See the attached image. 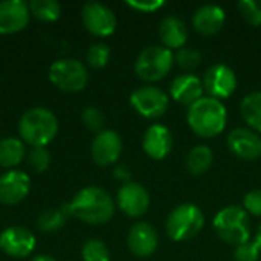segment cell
Wrapping results in <instances>:
<instances>
[{
    "instance_id": "obj_1",
    "label": "cell",
    "mask_w": 261,
    "mask_h": 261,
    "mask_svg": "<svg viewBox=\"0 0 261 261\" xmlns=\"http://www.w3.org/2000/svg\"><path fill=\"white\" fill-rule=\"evenodd\" d=\"M69 214L87 225H106L115 216L113 197L99 187H86L80 190L67 203Z\"/></svg>"
},
{
    "instance_id": "obj_2",
    "label": "cell",
    "mask_w": 261,
    "mask_h": 261,
    "mask_svg": "<svg viewBox=\"0 0 261 261\" xmlns=\"http://www.w3.org/2000/svg\"><path fill=\"white\" fill-rule=\"evenodd\" d=\"M187 122L191 132L199 138H216L223 133L228 122V110L223 101L203 96L188 107Z\"/></svg>"
},
{
    "instance_id": "obj_3",
    "label": "cell",
    "mask_w": 261,
    "mask_h": 261,
    "mask_svg": "<svg viewBox=\"0 0 261 261\" xmlns=\"http://www.w3.org/2000/svg\"><path fill=\"white\" fill-rule=\"evenodd\" d=\"M58 133V119L46 107H32L26 110L18 121L20 139L35 147H46Z\"/></svg>"
},
{
    "instance_id": "obj_4",
    "label": "cell",
    "mask_w": 261,
    "mask_h": 261,
    "mask_svg": "<svg viewBox=\"0 0 261 261\" xmlns=\"http://www.w3.org/2000/svg\"><path fill=\"white\" fill-rule=\"evenodd\" d=\"M214 231L217 237L231 246H239L242 243L249 242L251 237V223L249 214L239 205H229L222 208L214 220H213Z\"/></svg>"
},
{
    "instance_id": "obj_5",
    "label": "cell",
    "mask_w": 261,
    "mask_h": 261,
    "mask_svg": "<svg viewBox=\"0 0 261 261\" xmlns=\"http://www.w3.org/2000/svg\"><path fill=\"white\" fill-rule=\"evenodd\" d=\"M205 225L202 210L194 203H180L167 216L165 232L173 242H187L194 239Z\"/></svg>"
},
{
    "instance_id": "obj_6",
    "label": "cell",
    "mask_w": 261,
    "mask_h": 261,
    "mask_svg": "<svg viewBox=\"0 0 261 261\" xmlns=\"http://www.w3.org/2000/svg\"><path fill=\"white\" fill-rule=\"evenodd\" d=\"M174 66V52L162 44H151L142 49L135 61V73L145 83L164 80Z\"/></svg>"
},
{
    "instance_id": "obj_7",
    "label": "cell",
    "mask_w": 261,
    "mask_h": 261,
    "mask_svg": "<svg viewBox=\"0 0 261 261\" xmlns=\"http://www.w3.org/2000/svg\"><path fill=\"white\" fill-rule=\"evenodd\" d=\"M50 83L63 92H81L89 81L87 67L76 58H60L49 67Z\"/></svg>"
},
{
    "instance_id": "obj_8",
    "label": "cell",
    "mask_w": 261,
    "mask_h": 261,
    "mask_svg": "<svg viewBox=\"0 0 261 261\" xmlns=\"http://www.w3.org/2000/svg\"><path fill=\"white\" fill-rule=\"evenodd\" d=\"M130 104L141 116L147 119H158L167 113L170 98L159 87L144 86L132 92Z\"/></svg>"
},
{
    "instance_id": "obj_9",
    "label": "cell",
    "mask_w": 261,
    "mask_h": 261,
    "mask_svg": "<svg viewBox=\"0 0 261 261\" xmlns=\"http://www.w3.org/2000/svg\"><path fill=\"white\" fill-rule=\"evenodd\" d=\"M202 83L203 89L208 92V96L216 98L219 101L231 98L237 90L239 84L236 72L223 63H217L208 67L203 73Z\"/></svg>"
},
{
    "instance_id": "obj_10",
    "label": "cell",
    "mask_w": 261,
    "mask_h": 261,
    "mask_svg": "<svg viewBox=\"0 0 261 261\" xmlns=\"http://www.w3.org/2000/svg\"><path fill=\"white\" fill-rule=\"evenodd\" d=\"M81 18L84 28L95 37H110L116 31V15L109 6L102 3H86L81 11Z\"/></svg>"
},
{
    "instance_id": "obj_11",
    "label": "cell",
    "mask_w": 261,
    "mask_h": 261,
    "mask_svg": "<svg viewBox=\"0 0 261 261\" xmlns=\"http://www.w3.org/2000/svg\"><path fill=\"white\" fill-rule=\"evenodd\" d=\"M118 208L132 219L142 217L150 208V194L148 191L138 182L122 184L116 194Z\"/></svg>"
},
{
    "instance_id": "obj_12",
    "label": "cell",
    "mask_w": 261,
    "mask_h": 261,
    "mask_svg": "<svg viewBox=\"0 0 261 261\" xmlns=\"http://www.w3.org/2000/svg\"><path fill=\"white\" fill-rule=\"evenodd\" d=\"M35 236L23 226H9L0 234V251L12 258H26L35 249Z\"/></svg>"
},
{
    "instance_id": "obj_13",
    "label": "cell",
    "mask_w": 261,
    "mask_h": 261,
    "mask_svg": "<svg viewBox=\"0 0 261 261\" xmlns=\"http://www.w3.org/2000/svg\"><path fill=\"white\" fill-rule=\"evenodd\" d=\"M122 153V139L115 130H102L98 133L90 147L92 159L99 167H109L118 162Z\"/></svg>"
},
{
    "instance_id": "obj_14",
    "label": "cell",
    "mask_w": 261,
    "mask_h": 261,
    "mask_svg": "<svg viewBox=\"0 0 261 261\" xmlns=\"http://www.w3.org/2000/svg\"><path fill=\"white\" fill-rule=\"evenodd\" d=\"M228 147L234 156L243 161L261 158V136L249 127H237L228 135Z\"/></svg>"
},
{
    "instance_id": "obj_15",
    "label": "cell",
    "mask_w": 261,
    "mask_h": 261,
    "mask_svg": "<svg viewBox=\"0 0 261 261\" xmlns=\"http://www.w3.org/2000/svg\"><path fill=\"white\" fill-rule=\"evenodd\" d=\"M31 191V177L21 170H9L0 174V203L17 205Z\"/></svg>"
},
{
    "instance_id": "obj_16",
    "label": "cell",
    "mask_w": 261,
    "mask_h": 261,
    "mask_svg": "<svg viewBox=\"0 0 261 261\" xmlns=\"http://www.w3.org/2000/svg\"><path fill=\"white\" fill-rule=\"evenodd\" d=\"M159 237L154 229L147 222H136L127 234V246L128 251L139 258H147L153 255L158 249Z\"/></svg>"
},
{
    "instance_id": "obj_17",
    "label": "cell",
    "mask_w": 261,
    "mask_h": 261,
    "mask_svg": "<svg viewBox=\"0 0 261 261\" xmlns=\"http://www.w3.org/2000/svg\"><path fill=\"white\" fill-rule=\"evenodd\" d=\"M29 5L23 0L0 2V34H15L24 29L29 23Z\"/></svg>"
},
{
    "instance_id": "obj_18",
    "label": "cell",
    "mask_w": 261,
    "mask_h": 261,
    "mask_svg": "<svg viewBox=\"0 0 261 261\" xmlns=\"http://www.w3.org/2000/svg\"><path fill=\"white\" fill-rule=\"evenodd\" d=\"M173 133L162 124H151L142 138V148L145 154L154 161L165 159L173 150Z\"/></svg>"
},
{
    "instance_id": "obj_19",
    "label": "cell",
    "mask_w": 261,
    "mask_h": 261,
    "mask_svg": "<svg viewBox=\"0 0 261 261\" xmlns=\"http://www.w3.org/2000/svg\"><path fill=\"white\" fill-rule=\"evenodd\" d=\"M203 83L194 73H182L176 76L170 86V96L176 102L188 107L203 98Z\"/></svg>"
},
{
    "instance_id": "obj_20",
    "label": "cell",
    "mask_w": 261,
    "mask_h": 261,
    "mask_svg": "<svg viewBox=\"0 0 261 261\" xmlns=\"http://www.w3.org/2000/svg\"><path fill=\"white\" fill-rule=\"evenodd\" d=\"M226 14L219 5H203L193 14V28L203 37L216 35L225 24Z\"/></svg>"
},
{
    "instance_id": "obj_21",
    "label": "cell",
    "mask_w": 261,
    "mask_h": 261,
    "mask_svg": "<svg viewBox=\"0 0 261 261\" xmlns=\"http://www.w3.org/2000/svg\"><path fill=\"white\" fill-rule=\"evenodd\" d=\"M159 38L164 47L170 50H179L185 47L188 41V28L182 18L176 15H167L161 20Z\"/></svg>"
},
{
    "instance_id": "obj_22",
    "label": "cell",
    "mask_w": 261,
    "mask_h": 261,
    "mask_svg": "<svg viewBox=\"0 0 261 261\" xmlns=\"http://www.w3.org/2000/svg\"><path fill=\"white\" fill-rule=\"evenodd\" d=\"M187 168L193 176H202L206 171H210V168L214 164V151L210 145L206 144H199L194 145L185 159Z\"/></svg>"
},
{
    "instance_id": "obj_23",
    "label": "cell",
    "mask_w": 261,
    "mask_h": 261,
    "mask_svg": "<svg viewBox=\"0 0 261 261\" xmlns=\"http://www.w3.org/2000/svg\"><path fill=\"white\" fill-rule=\"evenodd\" d=\"M240 113L249 128L261 135V90L252 92L242 99Z\"/></svg>"
},
{
    "instance_id": "obj_24",
    "label": "cell",
    "mask_w": 261,
    "mask_h": 261,
    "mask_svg": "<svg viewBox=\"0 0 261 261\" xmlns=\"http://www.w3.org/2000/svg\"><path fill=\"white\" fill-rule=\"evenodd\" d=\"M24 142L18 138L0 139V167L12 170L24 158Z\"/></svg>"
},
{
    "instance_id": "obj_25",
    "label": "cell",
    "mask_w": 261,
    "mask_h": 261,
    "mask_svg": "<svg viewBox=\"0 0 261 261\" xmlns=\"http://www.w3.org/2000/svg\"><path fill=\"white\" fill-rule=\"evenodd\" d=\"M69 210L67 205L61 206V208H50V210H44L37 220V226L41 232L44 234H54L57 231H60L64 225L66 220L69 217Z\"/></svg>"
},
{
    "instance_id": "obj_26",
    "label": "cell",
    "mask_w": 261,
    "mask_h": 261,
    "mask_svg": "<svg viewBox=\"0 0 261 261\" xmlns=\"http://www.w3.org/2000/svg\"><path fill=\"white\" fill-rule=\"evenodd\" d=\"M28 5L31 15L41 21H55L61 15V6L55 0H31Z\"/></svg>"
},
{
    "instance_id": "obj_27",
    "label": "cell",
    "mask_w": 261,
    "mask_h": 261,
    "mask_svg": "<svg viewBox=\"0 0 261 261\" xmlns=\"http://www.w3.org/2000/svg\"><path fill=\"white\" fill-rule=\"evenodd\" d=\"M81 257L83 261H110V252L102 240L90 239L83 245Z\"/></svg>"
},
{
    "instance_id": "obj_28",
    "label": "cell",
    "mask_w": 261,
    "mask_h": 261,
    "mask_svg": "<svg viewBox=\"0 0 261 261\" xmlns=\"http://www.w3.org/2000/svg\"><path fill=\"white\" fill-rule=\"evenodd\" d=\"M174 63H177V66L187 72H191L194 69H197L202 63V54L196 49V47H182L179 50H176L174 54Z\"/></svg>"
},
{
    "instance_id": "obj_29",
    "label": "cell",
    "mask_w": 261,
    "mask_h": 261,
    "mask_svg": "<svg viewBox=\"0 0 261 261\" xmlns=\"http://www.w3.org/2000/svg\"><path fill=\"white\" fill-rule=\"evenodd\" d=\"M109 60H110V47L106 43H93L86 54V61L92 69L106 67Z\"/></svg>"
},
{
    "instance_id": "obj_30",
    "label": "cell",
    "mask_w": 261,
    "mask_h": 261,
    "mask_svg": "<svg viewBox=\"0 0 261 261\" xmlns=\"http://www.w3.org/2000/svg\"><path fill=\"white\" fill-rule=\"evenodd\" d=\"M237 8L246 23L251 26H261V0H240Z\"/></svg>"
},
{
    "instance_id": "obj_31",
    "label": "cell",
    "mask_w": 261,
    "mask_h": 261,
    "mask_svg": "<svg viewBox=\"0 0 261 261\" xmlns=\"http://www.w3.org/2000/svg\"><path fill=\"white\" fill-rule=\"evenodd\" d=\"M81 119H83V124L86 125L87 130L93 132V133H101L106 125V118L102 115V112L98 109V107H93V106H89L83 110L81 113Z\"/></svg>"
},
{
    "instance_id": "obj_32",
    "label": "cell",
    "mask_w": 261,
    "mask_h": 261,
    "mask_svg": "<svg viewBox=\"0 0 261 261\" xmlns=\"http://www.w3.org/2000/svg\"><path fill=\"white\" fill-rule=\"evenodd\" d=\"M28 162L29 167L37 171V173H43L47 170V167L50 165V153L47 151L46 147H35L29 151L28 154Z\"/></svg>"
},
{
    "instance_id": "obj_33",
    "label": "cell",
    "mask_w": 261,
    "mask_h": 261,
    "mask_svg": "<svg viewBox=\"0 0 261 261\" xmlns=\"http://www.w3.org/2000/svg\"><path fill=\"white\" fill-rule=\"evenodd\" d=\"M260 248L257 246L255 242H246L234 249V260L236 261H258L260 255Z\"/></svg>"
},
{
    "instance_id": "obj_34",
    "label": "cell",
    "mask_w": 261,
    "mask_h": 261,
    "mask_svg": "<svg viewBox=\"0 0 261 261\" xmlns=\"http://www.w3.org/2000/svg\"><path fill=\"white\" fill-rule=\"evenodd\" d=\"M243 210L251 216L261 217V190H252L245 194Z\"/></svg>"
},
{
    "instance_id": "obj_35",
    "label": "cell",
    "mask_w": 261,
    "mask_h": 261,
    "mask_svg": "<svg viewBox=\"0 0 261 261\" xmlns=\"http://www.w3.org/2000/svg\"><path fill=\"white\" fill-rule=\"evenodd\" d=\"M125 5L138 12L150 14V12H156L161 8H164L165 2L164 0H128V2H125Z\"/></svg>"
},
{
    "instance_id": "obj_36",
    "label": "cell",
    "mask_w": 261,
    "mask_h": 261,
    "mask_svg": "<svg viewBox=\"0 0 261 261\" xmlns=\"http://www.w3.org/2000/svg\"><path fill=\"white\" fill-rule=\"evenodd\" d=\"M113 176H115L116 179L122 180L124 184L130 182V171H128L127 167H122V165H121V167H116L115 171H113Z\"/></svg>"
},
{
    "instance_id": "obj_37",
    "label": "cell",
    "mask_w": 261,
    "mask_h": 261,
    "mask_svg": "<svg viewBox=\"0 0 261 261\" xmlns=\"http://www.w3.org/2000/svg\"><path fill=\"white\" fill-rule=\"evenodd\" d=\"M31 261H58L57 258H54V257H50V255H37V257H34Z\"/></svg>"
},
{
    "instance_id": "obj_38",
    "label": "cell",
    "mask_w": 261,
    "mask_h": 261,
    "mask_svg": "<svg viewBox=\"0 0 261 261\" xmlns=\"http://www.w3.org/2000/svg\"><path fill=\"white\" fill-rule=\"evenodd\" d=\"M255 243H257V246L260 248V251H261V225H260V228H258L257 237H255Z\"/></svg>"
}]
</instances>
